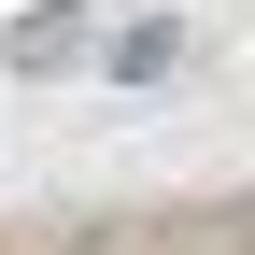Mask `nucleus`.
I'll use <instances>...</instances> for the list:
<instances>
[{
	"instance_id": "1",
	"label": "nucleus",
	"mask_w": 255,
	"mask_h": 255,
	"mask_svg": "<svg viewBox=\"0 0 255 255\" xmlns=\"http://www.w3.org/2000/svg\"><path fill=\"white\" fill-rule=\"evenodd\" d=\"M170 57H184V28H170V14H142V28H128V43H114V85H156V71H170Z\"/></svg>"
}]
</instances>
